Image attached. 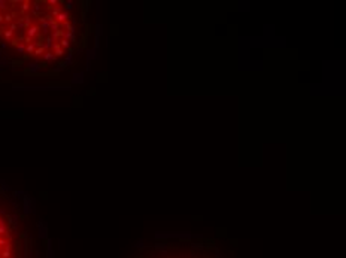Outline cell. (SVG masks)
<instances>
[{
	"label": "cell",
	"instance_id": "cell-1",
	"mask_svg": "<svg viewBox=\"0 0 346 258\" xmlns=\"http://www.w3.org/2000/svg\"><path fill=\"white\" fill-rule=\"evenodd\" d=\"M82 17L72 2L0 0V54L18 66H63L82 41Z\"/></svg>",
	"mask_w": 346,
	"mask_h": 258
},
{
	"label": "cell",
	"instance_id": "cell-2",
	"mask_svg": "<svg viewBox=\"0 0 346 258\" xmlns=\"http://www.w3.org/2000/svg\"><path fill=\"white\" fill-rule=\"evenodd\" d=\"M131 258H224L208 239H167L142 246Z\"/></svg>",
	"mask_w": 346,
	"mask_h": 258
},
{
	"label": "cell",
	"instance_id": "cell-3",
	"mask_svg": "<svg viewBox=\"0 0 346 258\" xmlns=\"http://www.w3.org/2000/svg\"><path fill=\"white\" fill-rule=\"evenodd\" d=\"M21 218L0 197V258H33Z\"/></svg>",
	"mask_w": 346,
	"mask_h": 258
}]
</instances>
